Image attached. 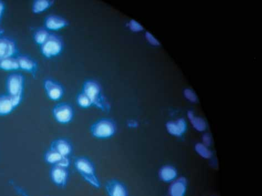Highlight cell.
I'll return each instance as SVG.
<instances>
[{
  "instance_id": "6da1fadb",
  "label": "cell",
  "mask_w": 262,
  "mask_h": 196,
  "mask_svg": "<svg viewBox=\"0 0 262 196\" xmlns=\"http://www.w3.org/2000/svg\"><path fill=\"white\" fill-rule=\"evenodd\" d=\"M7 93L10 96L14 104L18 107L22 103L24 90V78L19 73H14L9 75L6 82Z\"/></svg>"
},
{
  "instance_id": "7a4b0ae2",
  "label": "cell",
  "mask_w": 262,
  "mask_h": 196,
  "mask_svg": "<svg viewBox=\"0 0 262 196\" xmlns=\"http://www.w3.org/2000/svg\"><path fill=\"white\" fill-rule=\"evenodd\" d=\"M77 172L86 182L95 189H100L101 185L91 162L85 158H79L75 162Z\"/></svg>"
},
{
  "instance_id": "3957f363",
  "label": "cell",
  "mask_w": 262,
  "mask_h": 196,
  "mask_svg": "<svg viewBox=\"0 0 262 196\" xmlns=\"http://www.w3.org/2000/svg\"><path fill=\"white\" fill-rule=\"evenodd\" d=\"M83 93L90 98L92 105L104 111L109 109L108 104L102 95L101 87L97 83L93 81H87L83 86Z\"/></svg>"
},
{
  "instance_id": "277c9868",
  "label": "cell",
  "mask_w": 262,
  "mask_h": 196,
  "mask_svg": "<svg viewBox=\"0 0 262 196\" xmlns=\"http://www.w3.org/2000/svg\"><path fill=\"white\" fill-rule=\"evenodd\" d=\"M91 131L96 138L107 139L112 138L115 134L116 127L111 120L102 119L92 126Z\"/></svg>"
},
{
  "instance_id": "5b68a950",
  "label": "cell",
  "mask_w": 262,
  "mask_h": 196,
  "mask_svg": "<svg viewBox=\"0 0 262 196\" xmlns=\"http://www.w3.org/2000/svg\"><path fill=\"white\" fill-rule=\"evenodd\" d=\"M42 55L51 59L60 55L63 50V43L58 36L51 34L47 41L40 47Z\"/></svg>"
},
{
  "instance_id": "8992f818",
  "label": "cell",
  "mask_w": 262,
  "mask_h": 196,
  "mask_svg": "<svg viewBox=\"0 0 262 196\" xmlns=\"http://www.w3.org/2000/svg\"><path fill=\"white\" fill-rule=\"evenodd\" d=\"M52 114L54 119L61 124L70 123L73 117L72 107L67 104H59L53 107Z\"/></svg>"
},
{
  "instance_id": "52a82bcc",
  "label": "cell",
  "mask_w": 262,
  "mask_h": 196,
  "mask_svg": "<svg viewBox=\"0 0 262 196\" xmlns=\"http://www.w3.org/2000/svg\"><path fill=\"white\" fill-rule=\"evenodd\" d=\"M18 48L15 42L11 38L0 37V59L15 57Z\"/></svg>"
},
{
  "instance_id": "ba28073f",
  "label": "cell",
  "mask_w": 262,
  "mask_h": 196,
  "mask_svg": "<svg viewBox=\"0 0 262 196\" xmlns=\"http://www.w3.org/2000/svg\"><path fill=\"white\" fill-rule=\"evenodd\" d=\"M49 175H50L51 180L54 185L60 188L66 187L68 179V173L67 169L57 165L53 166Z\"/></svg>"
},
{
  "instance_id": "9c48e42d",
  "label": "cell",
  "mask_w": 262,
  "mask_h": 196,
  "mask_svg": "<svg viewBox=\"0 0 262 196\" xmlns=\"http://www.w3.org/2000/svg\"><path fill=\"white\" fill-rule=\"evenodd\" d=\"M43 87L47 96L52 101H58L63 96L64 91L62 87L52 80L44 81Z\"/></svg>"
},
{
  "instance_id": "30bf717a",
  "label": "cell",
  "mask_w": 262,
  "mask_h": 196,
  "mask_svg": "<svg viewBox=\"0 0 262 196\" xmlns=\"http://www.w3.org/2000/svg\"><path fill=\"white\" fill-rule=\"evenodd\" d=\"M106 190L108 196H128L126 186L116 179L108 181L106 185Z\"/></svg>"
},
{
  "instance_id": "8fae6325",
  "label": "cell",
  "mask_w": 262,
  "mask_h": 196,
  "mask_svg": "<svg viewBox=\"0 0 262 196\" xmlns=\"http://www.w3.org/2000/svg\"><path fill=\"white\" fill-rule=\"evenodd\" d=\"M19 70L29 73L32 76H35L37 71V63L29 56L20 55L17 56Z\"/></svg>"
},
{
  "instance_id": "7c38bea8",
  "label": "cell",
  "mask_w": 262,
  "mask_h": 196,
  "mask_svg": "<svg viewBox=\"0 0 262 196\" xmlns=\"http://www.w3.org/2000/svg\"><path fill=\"white\" fill-rule=\"evenodd\" d=\"M17 108L10 96L7 94L0 95V117L9 115Z\"/></svg>"
},
{
  "instance_id": "4fadbf2b",
  "label": "cell",
  "mask_w": 262,
  "mask_h": 196,
  "mask_svg": "<svg viewBox=\"0 0 262 196\" xmlns=\"http://www.w3.org/2000/svg\"><path fill=\"white\" fill-rule=\"evenodd\" d=\"M44 25L48 30L56 31L66 27L68 25V23L65 19L52 15L46 18Z\"/></svg>"
},
{
  "instance_id": "5bb4252c",
  "label": "cell",
  "mask_w": 262,
  "mask_h": 196,
  "mask_svg": "<svg viewBox=\"0 0 262 196\" xmlns=\"http://www.w3.org/2000/svg\"><path fill=\"white\" fill-rule=\"evenodd\" d=\"M50 148L55 150L64 157H68L72 152L71 145L67 140L64 139L54 140L51 144Z\"/></svg>"
},
{
  "instance_id": "9a60e30c",
  "label": "cell",
  "mask_w": 262,
  "mask_h": 196,
  "mask_svg": "<svg viewBox=\"0 0 262 196\" xmlns=\"http://www.w3.org/2000/svg\"><path fill=\"white\" fill-rule=\"evenodd\" d=\"M0 70L6 72L19 70L17 57L0 59Z\"/></svg>"
},
{
  "instance_id": "2e32d148",
  "label": "cell",
  "mask_w": 262,
  "mask_h": 196,
  "mask_svg": "<svg viewBox=\"0 0 262 196\" xmlns=\"http://www.w3.org/2000/svg\"><path fill=\"white\" fill-rule=\"evenodd\" d=\"M166 126L169 133L175 135H181L186 129L185 122L182 119H180L176 122H169Z\"/></svg>"
},
{
  "instance_id": "e0dca14e",
  "label": "cell",
  "mask_w": 262,
  "mask_h": 196,
  "mask_svg": "<svg viewBox=\"0 0 262 196\" xmlns=\"http://www.w3.org/2000/svg\"><path fill=\"white\" fill-rule=\"evenodd\" d=\"M53 3L49 0H36L32 5V11L34 14H40L45 12L50 8Z\"/></svg>"
},
{
  "instance_id": "ac0fdd59",
  "label": "cell",
  "mask_w": 262,
  "mask_h": 196,
  "mask_svg": "<svg viewBox=\"0 0 262 196\" xmlns=\"http://www.w3.org/2000/svg\"><path fill=\"white\" fill-rule=\"evenodd\" d=\"M63 157L64 156L59 154L57 151L50 148L44 154V160L48 164L54 166L59 163Z\"/></svg>"
},
{
  "instance_id": "d6986e66",
  "label": "cell",
  "mask_w": 262,
  "mask_h": 196,
  "mask_svg": "<svg viewBox=\"0 0 262 196\" xmlns=\"http://www.w3.org/2000/svg\"><path fill=\"white\" fill-rule=\"evenodd\" d=\"M50 35L51 34L45 29H38L34 34L33 39L34 42L41 47L47 41Z\"/></svg>"
},
{
  "instance_id": "ffe728a7",
  "label": "cell",
  "mask_w": 262,
  "mask_h": 196,
  "mask_svg": "<svg viewBox=\"0 0 262 196\" xmlns=\"http://www.w3.org/2000/svg\"><path fill=\"white\" fill-rule=\"evenodd\" d=\"M176 175V171L171 167L163 168L160 171V176L162 180L169 181L174 179Z\"/></svg>"
},
{
  "instance_id": "44dd1931",
  "label": "cell",
  "mask_w": 262,
  "mask_h": 196,
  "mask_svg": "<svg viewBox=\"0 0 262 196\" xmlns=\"http://www.w3.org/2000/svg\"><path fill=\"white\" fill-rule=\"evenodd\" d=\"M188 116H189L192 124L197 130H198L199 131H203L205 129L206 124L203 120L200 118V117H195L194 114H193L191 111H189Z\"/></svg>"
},
{
  "instance_id": "7402d4cb",
  "label": "cell",
  "mask_w": 262,
  "mask_h": 196,
  "mask_svg": "<svg viewBox=\"0 0 262 196\" xmlns=\"http://www.w3.org/2000/svg\"><path fill=\"white\" fill-rule=\"evenodd\" d=\"M185 191V185L182 182H177L173 184L170 190L172 196H182Z\"/></svg>"
},
{
  "instance_id": "603a6c76",
  "label": "cell",
  "mask_w": 262,
  "mask_h": 196,
  "mask_svg": "<svg viewBox=\"0 0 262 196\" xmlns=\"http://www.w3.org/2000/svg\"><path fill=\"white\" fill-rule=\"evenodd\" d=\"M77 101L78 105L82 108H88L92 105V102L90 98L84 93H82L78 96Z\"/></svg>"
},
{
  "instance_id": "cb8c5ba5",
  "label": "cell",
  "mask_w": 262,
  "mask_h": 196,
  "mask_svg": "<svg viewBox=\"0 0 262 196\" xmlns=\"http://www.w3.org/2000/svg\"><path fill=\"white\" fill-rule=\"evenodd\" d=\"M196 149L197 152L204 158H210L211 154L210 151L207 150L205 146L202 144H197L196 146Z\"/></svg>"
},
{
  "instance_id": "d4e9b609",
  "label": "cell",
  "mask_w": 262,
  "mask_h": 196,
  "mask_svg": "<svg viewBox=\"0 0 262 196\" xmlns=\"http://www.w3.org/2000/svg\"><path fill=\"white\" fill-rule=\"evenodd\" d=\"M128 26L133 32H139L143 29V27L141 24L134 20V19H132V20L129 22Z\"/></svg>"
},
{
  "instance_id": "484cf974",
  "label": "cell",
  "mask_w": 262,
  "mask_h": 196,
  "mask_svg": "<svg viewBox=\"0 0 262 196\" xmlns=\"http://www.w3.org/2000/svg\"><path fill=\"white\" fill-rule=\"evenodd\" d=\"M11 186L16 193L20 196H29L26 191H24L22 188L19 187V186L14 184L13 182L11 183Z\"/></svg>"
},
{
  "instance_id": "4316f807",
  "label": "cell",
  "mask_w": 262,
  "mask_h": 196,
  "mask_svg": "<svg viewBox=\"0 0 262 196\" xmlns=\"http://www.w3.org/2000/svg\"><path fill=\"white\" fill-rule=\"evenodd\" d=\"M70 165V160H69L68 157H63L62 159L59 163L57 165V166H60V167L67 169Z\"/></svg>"
},
{
  "instance_id": "83f0119b",
  "label": "cell",
  "mask_w": 262,
  "mask_h": 196,
  "mask_svg": "<svg viewBox=\"0 0 262 196\" xmlns=\"http://www.w3.org/2000/svg\"><path fill=\"white\" fill-rule=\"evenodd\" d=\"M184 94L185 97L191 101H196L197 100V97L195 95V93L191 90L187 89L185 90Z\"/></svg>"
},
{
  "instance_id": "f1b7e54d",
  "label": "cell",
  "mask_w": 262,
  "mask_h": 196,
  "mask_svg": "<svg viewBox=\"0 0 262 196\" xmlns=\"http://www.w3.org/2000/svg\"><path fill=\"white\" fill-rule=\"evenodd\" d=\"M146 38L148 41H149L151 44H152V45L154 46H157L160 45L159 41H158L156 40V39L154 36H153L150 32H147L146 33Z\"/></svg>"
},
{
  "instance_id": "f546056e",
  "label": "cell",
  "mask_w": 262,
  "mask_h": 196,
  "mask_svg": "<svg viewBox=\"0 0 262 196\" xmlns=\"http://www.w3.org/2000/svg\"><path fill=\"white\" fill-rule=\"evenodd\" d=\"M5 4L3 1H0V25H1L4 12H5Z\"/></svg>"
},
{
  "instance_id": "4dcf8cb0",
  "label": "cell",
  "mask_w": 262,
  "mask_h": 196,
  "mask_svg": "<svg viewBox=\"0 0 262 196\" xmlns=\"http://www.w3.org/2000/svg\"><path fill=\"white\" fill-rule=\"evenodd\" d=\"M204 141L205 144L209 145L211 143V140L208 135H205L204 136Z\"/></svg>"
},
{
  "instance_id": "1f68e13d",
  "label": "cell",
  "mask_w": 262,
  "mask_h": 196,
  "mask_svg": "<svg viewBox=\"0 0 262 196\" xmlns=\"http://www.w3.org/2000/svg\"><path fill=\"white\" fill-rule=\"evenodd\" d=\"M4 32V29L0 27V37H1L3 36Z\"/></svg>"
}]
</instances>
